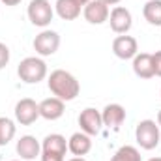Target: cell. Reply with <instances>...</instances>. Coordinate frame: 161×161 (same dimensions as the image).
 Masks as SVG:
<instances>
[{"label":"cell","instance_id":"7c38bea8","mask_svg":"<svg viewBox=\"0 0 161 161\" xmlns=\"http://www.w3.org/2000/svg\"><path fill=\"white\" fill-rule=\"evenodd\" d=\"M64 111H66V101L58 99V97H45L40 103V116L45 120H58L64 116Z\"/></svg>","mask_w":161,"mask_h":161},{"label":"cell","instance_id":"6da1fadb","mask_svg":"<svg viewBox=\"0 0 161 161\" xmlns=\"http://www.w3.org/2000/svg\"><path fill=\"white\" fill-rule=\"evenodd\" d=\"M47 86H49L51 94L62 101H73L80 92L79 80L75 79V75H71L66 69L51 71V75L47 77Z\"/></svg>","mask_w":161,"mask_h":161},{"label":"cell","instance_id":"4fadbf2b","mask_svg":"<svg viewBox=\"0 0 161 161\" xmlns=\"http://www.w3.org/2000/svg\"><path fill=\"white\" fill-rule=\"evenodd\" d=\"M101 120H103V127L118 129L125 120V109L120 103H109L101 111Z\"/></svg>","mask_w":161,"mask_h":161},{"label":"cell","instance_id":"ffe728a7","mask_svg":"<svg viewBox=\"0 0 161 161\" xmlns=\"http://www.w3.org/2000/svg\"><path fill=\"white\" fill-rule=\"evenodd\" d=\"M111 161H141V152H139V148H135L131 144H124L114 152Z\"/></svg>","mask_w":161,"mask_h":161},{"label":"cell","instance_id":"f546056e","mask_svg":"<svg viewBox=\"0 0 161 161\" xmlns=\"http://www.w3.org/2000/svg\"><path fill=\"white\" fill-rule=\"evenodd\" d=\"M11 161H23V159H11Z\"/></svg>","mask_w":161,"mask_h":161},{"label":"cell","instance_id":"d4e9b609","mask_svg":"<svg viewBox=\"0 0 161 161\" xmlns=\"http://www.w3.org/2000/svg\"><path fill=\"white\" fill-rule=\"evenodd\" d=\"M103 4H107V6H116V4H120L122 0H101Z\"/></svg>","mask_w":161,"mask_h":161},{"label":"cell","instance_id":"e0dca14e","mask_svg":"<svg viewBox=\"0 0 161 161\" xmlns=\"http://www.w3.org/2000/svg\"><path fill=\"white\" fill-rule=\"evenodd\" d=\"M80 8L82 6H79L75 0H56V4H54L56 15L64 21H75L80 15Z\"/></svg>","mask_w":161,"mask_h":161},{"label":"cell","instance_id":"83f0119b","mask_svg":"<svg viewBox=\"0 0 161 161\" xmlns=\"http://www.w3.org/2000/svg\"><path fill=\"white\" fill-rule=\"evenodd\" d=\"M158 125H159V127H161V111H159V113H158Z\"/></svg>","mask_w":161,"mask_h":161},{"label":"cell","instance_id":"cb8c5ba5","mask_svg":"<svg viewBox=\"0 0 161 161\" xmlns=\"http://www.w3.org/2000/svg\"><path fill=\"white\" fill-rule=\"evenodd\" d=\"M2 4H6V6H17V4H21V0H0Z\"/></svg>","mask_w":161,"mask_h":161},{"label":"cell","instance_id":"3957f363","mask_svg":"<svg viewBox=\"0 0 161 161\" xmlns=\"http://www.w3.org/2000/svg\"><path fill=\"white\" fill-rule=\"evenodd\" d=\"M159 125L156 120H141L135 127V141L142 150H154L159 144Z\"/></svg>","mask_w":161,"mask_h":161},{"label":"cell","instance_id":"603a6c76","mask_svg":"<svg viewBox=\"0 0 161 161\" xmlns=\"http://www.w3.org/2000/svg\"><path fill=\"white\" fill-rule=\"evenodd\" d=\"M41 161H66V158L62 156H56V154H47V152H41Z\"/></svg>","mask_w":161,"mask_h":161},{"label":"cell","instance_id":"2e32d148","mask_svg":"<svg viewBox=\"0 0 161 161\" xmlns=\"http://www.w3.org/2000/svg\"><path fill=\"white\" fill-rule=\"evenodd\" d=\"M92 150V137L82 133V131H77L73 133L69 139H68V152H71L73 156H86L88 152Z\"/></svg>","mask_w":161,"mask_h":161},{"label":"cell","instance_id":"9a60e30c","mask_svg":"<svg viewBox=\"0 0 161 161\" xmlns=\"http://www.w3.org/2000/svg\"><path fill=\"white\" fill-rule=\"evenodd\" d=\"M41 152L56 154V156L66 158V152H68V141H66V137L60 135V133H51V135H47V137L41 141Z\"/></svg>","mask_w":161,"mask_h":161},{"label":"cell","instance_id":"5bb4252c","mask_svg":"<svg viewBox=\"0 0 161 161\" xmlns=\"http://www.w3.org/2000/svg\"><path fill=\"white\" fill-rule=\"evenodd\" d=\"M133 71L141 79H152V77H156L152 54L150 53H137V56L133 58Z\"/></svg>","mask_w":161,"mask_h":161},{"label":"cell","instance_id":"277c9868","mask_svg":"<svg viewBox=\"0 0 161 161\" xmlns=\"http://www.w3.org/2000/svg\"><path fill=\"white\" fill-rule=\"evenodd\" d=\"M26 15H28V21L34 26L47 28L51 25L53 17H54V8L51 6L49 0H30Z\"/></svg>","mask_w":161,"mask_h":161},{"label":"cell","instance_id":"7402d4cb","mask_svg":"<svg viewBox=\"0 0 161 161\" xmlns=\"http://www.w3.org/2000/svg\"><path fill=\"white\" fill-rule=\"evenodd\" d=\"M154 58V71H156V77H161V51H156L152 54Z\"/></svg>","mask_w":161,"mask_h":161},{"label":"cell","instance_id":"4316f807","mask_svg":"<svg viewBox=\"0 0 161 161\" xmlns=\"http://www.w3.org/2000/svg\"><path fill=\"white\" fill-rule=\"evenodd\" d=\"M68 161H86L84 158H79V156H75V158H71V159H68Z\"/></svg>","mask_w":161,"mask_h":161},{"label":"cell","instance_id":"5b68a950","mask_svg":"<svg viewBox=\"0 0 161 161\" xmlns=\"http://www.w3.org/2000/svg\"><path fill=\"white\" fill-rule=\"evenodd\" d=\"M32 45H34V51L40 56H53L58 51V47H60V36L54 30L43 28L40 34L34 38V43Z\"/></svg>","mask_w":161,"mask_h":161},{"label":"cell","instance_id":"f1b7e54d","mask_svg":"<svg viewBox=\"0 0 161 161\" xmlns=\"http://www.w3.org/2000/svg\"><path fill=\"white\" fill-rule=\"evenodd\" d=\"M148 161H161V158H150Z\"/></svg>","mask_w":161,"mask_h":161},{"label":"cell","instance_id":"ba28073f","mask_svg":"<svg viewBox=\"0 0 161 161\" xmlns=\"http://www.w3.org/2000/svg\"><path fill=\"white\" fill-rule=\"evenodd\" d=\"M113 53L120 58V60H133L139 53V43L133 36L120 34L118 38L113 41Z\"/></svg>","mask_w":161,"mask_h":161},{"label":"cell","instance_id":"8fae6325","mask_svg":"<svg viewBox=\"0 0 161 161\" xmlns=\"http://www.w3.org/2000/svg\"><path fill=\"white\" fill-rule=\"evenodd\" d=\"M82 15L90 25H103L105 21H109L111 9L107 4H103L101 0H90L84 8H82Z\"/></svg>","mask_w":161,"mask_h":161},{"label":"cell","instance_id":"30bf717a","mask_svg":"<svg viewBox=\"0 0 161 161\" xmlns=\"http://www.w3.org/2000/svg\"><path fill=\"white\" fill-rule=\"evenodd\" d=\"M17 156L23 161H32L41 156V142L34 137V135H23L17 141Z\"/></svg>","mask_w":161,"mask_h":161},{"label":"cell","instance_id":"484cf974","mask_svg":"<svg viewBox=\"0 0 161 161\" xmlns=\"http://www.w3.org/2000/svg\"><path fill=\"white\" fill-rule=\"evenodd\" d=\"M75 2H77V4H79V6H82V8H84V6H86V4H88V2H90V0H75Z\"/></svg>","mask_w":161,"mask_h":161},{"label":"cell","instance_id":"52a82bcc","mask_svg":"<svg viewBox=\"0 0 161 161\" xmlns=\"http://www.w3.org/2000/svg\"><path fill=\"white\" fill-rule=\"evenodd\" d=\"M79 125L80 131L94 137V135H99L101 129H103V120H101V113L96 111L94 107H86L82 109L79 114Z\"/></svg>","mask_w":161,"mask_h":161},{"label":"cell","instance_id":"44dd1931","mask_svg":"<svg viewBox=\"0 0 161 161\" xmlns=\"http://www.w3.org/2000/svg\"><path fill=\"white\" fill-rule=\"evenodd\" d=\"M9 56H11V53H9V47H8L6 43H2V41H0V69H4V68L8 66V62H9Z\"/></svg>","mask_w":161,"mask_h":161},{"label":"cell","instance_id":"7a4b0ae2","mask_svg":"<svg viewBox=\"0 0 161 161\" xmlns=\"http://www.w3.org/2000/svg\"><path fill=\"white\" fill-rule=\"evenodd\" d=\"M47 73H49L47 64L40 56H26L19 62V68H17L19 79L26 84H38L40 80L47 77Z\"/></svg>","mask_w":161,"mask_h":161},{"label":"cell","instance_id":"ac0fdd59","mask_svg":"<svg viewBox=\"0 0 161 161\" xmlns=\"http://www.w3.org/2000/svg\"><path fill=\"white\" fill-rule=\"evenodd\" d=\"M142 15L150 25L161 26V0H148L142 8Z\"/></svg>","mask_w":161,"mask_h":161},{"label":"cell","instance_id":"8992f818","mask_svg":"<svg viewBox=\"0 0 161 161\" xmlns=\"http://www.w3.org/2000/svg\"><path fill=\"white\" fill-rule=\"evenodd\" d=\"M40 118V103H36L32 97H23L15 105V120L21 125H32Z\"/></svg>","mask_w":161,"mask_h":161},{"label":"cell","instance_id":"9c48e42d","mask_svg":"<svg viewBox=\"0 0 161 161\" xmlns=\"http://www.w3.org/2000/svg\"><path fill=\"white\" fill-rule=\"evenodd\" d=\"M109 23H111V28H113L114 34H127L131 25H133L131 11L127 8H124V6H114L111 9Z\"/></svg>","mask_w":161,"mask_h":161},{"label":"cell","instance_id":"d6986e66","mask_svg":"<svg viewBox=\"0 0 161 161\" xmlns=\"http://www.w3.org/2000/svg\"><path fill=\"white\" fill-rule=\"evenodd\" d=\"M15 131H17L15 122L8 116H0V146L9 144L15 137Z\"/></svg>","mask_w":161,"mask_h":161}]
</instances>
